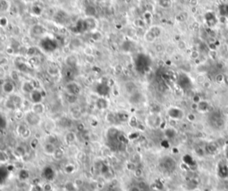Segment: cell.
<instances>
[{
	"label": "cell",
	"mask_w": 228,
	"mask_h": 191,
	"mask_svg": "<svg viewBox=\"0 0 228 191\" xmlns=\"http://www.w3.org/2000/svg\"><path fill=\"white\" fill-rule=\"evenodd\" d=\"M225 155H226V157L228 159V146H226V147L225 149Z\"/></svg>",
	"instance_id": "cell-52"
},
{
	"label": "cell",
	"mask_w": 228,
	"mask_h": 191,
	"mask_svg": "<svg viewBox=\"0 0 228 191\" xmlns=\"http://www.w3.org/2000/svg\"><path fill=\"white\" fill-rule=\"evenodd\" d=\"M46 72L48 73L49 76L51 77H56L60 74V69L57 67V66H55V65H50L47 67L46 69Z\"/></svg>",
	"instance_id": "cell-20"
},
{
	"label": "cell",
	"mask_w": 228,
	"mask_h": 191,
	"mask_svg": "<svg viewBox=\"0 0 228 191\" xmlns=\"http://www.w3.org/2000/svg\"><path fill=\"white\" fill-rule=\"evenodd\" d=\"M5 52L8 54V55H12L14 53V49L12 48V46H8L5 48Z\"/></svg>",
	"instance_id": "cell-43"
},
{
	"label": "cell",
	"mask_w": 228,
	"mask_h": 191,
	"mask_svg": "<svg viewBox=\"0 0 228 191\" xmlns=\"http://www.w3.org/2000/svg\"><path fill=\"white\" fill-rule=\"evenodd\" d=\"M84 53H85L86 55H87V56H92V54H93V49H92L89 46H87V47H86V48H84Z\"/></svg>",
	"instance_id": "cell-41"
},
{
	"label": "cell",
	"mask_w": 228,
	"mask_h": 191,
	"mask_svg": "<svg viewBox=\"0 0 228 191\" xmlns=\"http://www.w3.org/2000/svg\"><path fill=\"white\" fill-rule=\"evenodd\" d=\"M8 24V20L5 17H2L0 18V26L2 27H5Z\"/></svg>",
	"instance_id": "cell-39"
},
{
	"label": "cell",
	"mask_w": 228,
	"mask_h": 191,
	"mask_svg": "<svg viewBox=\"0 0 228 191\" xmlns=\"http://www.w3.org/2000/svg\"><path fill=\"white\" fill-rule=\"evenodd\" d=\"M74 171H75V167H74L73 165L69 164V165H67V166L65 167V171H66L67 173H72Z\"/></svg>",
	"instance_id": "cell-40"
},
{
	"label": "cell",
	"mask_w": 228,
	"mask_h": 191,
	"mask_svg": "<svg viewBox=\"0 0 228 191\" xmlns=\"http://www.w3.org/2000/svg\"><path fill=\"white\" fill-rule=\"evenodd\" d=\"M5 77V70L4 69V67L0 66V80L4 79Z\"/></svg>",
	"instance_id": "cell-46"
},
{
	"label": "cell",
	"mask_w": 228,
	"mask_h": 191,
	"mask_svg": "<svg viewBox=\"0 0 228 191\" xmlns=\"http://www.w3.org/2000/svg\"><path fill=\"white\" fill-rule=\"evenodd\" d=\"M22 90L23 93L30 95L34 91L35 88L30 81H25L22 83Z\"/></svg>",
	"instance_id": "cell-14"
},
{
	"label": "cell",
	"mask_w": 228,
	"mask_h": 191,
	"mask_svg": "<svg viewBox=\"0 0 228 191\" xmlns=\"http://www.w3.org/2000/svg\"><path fill=\"white\" fill-rule=\"evenodd\" d=\"M185 19H186V17H184V16L183 15V13H180V14H178V15L176 16V20L179 21V22H183Z\"/></svg>",
	"instance_id": "cell-47"
},
{
	"label": "cell",
	"mask_w": 228,
	"mask_h": 191,
	"mask_svg": "<svg viewBox=\"0 0 228 191\" xmlns=\"http://www.w3.org/2000/svg\"><path fill=\"white\" fill-rule=\"evenodd\" d=\"M30 110L33 111L34 113H36L38 115H42L46 112V106H45V105L42 102H40V103H33L31 105Z\"/></svg>",
	"instance_id": "cell-11"
},
{
	"label": "cell",
	"mask_w": 228,
	"mask_h": 191,
	"mask_svg": "<svg viewBox=\"0 0 228 191\" xmlns=\"http://www.w3.org/2000/svg\"><path fill=\"white\" fill-rule=\"evenodd\" d=\"M218 11L221 17L227 18L228 16V4H222L218 7Z\"/></svg>",
	"instance_id": "cell-25"
},
{
	"label": "cell",
	"mask_w": 228,
	"mask_h": 191,
	"mask_svg": "<svg viewBox=\"0 0 228 191\" xmlns=\"http://www.w3.org/2000/svg\"><path fill=\"white\" fill-rule=\"evenodd\" d=\"M227 50H228V46H227Z\"/></svg>",
	"instance_id": "cell-53"
},
{
	"label": "cell",
	"mask_w": 228,
	"mask_h": 191,
	"mask_svg": "<svg viewBox=\"0 0 228 191\" xmlns=\"http://www.w3.org/2000/svg\"><path fill=\"white\" fill-rule=\"evenodd\" d=\"M160 167L164 171L170 173L176 169V162L170 156H166L160 161Z\"/></svg>",
	"instance_id": "cell-3"
},
{
	"label": "cell",
	"mask_w": 228,
	"mask_h": 191,
	"mask_svg": "<svg viewBox=\"0 0 228 191\" xmlns=\"http://www.w3.org/2000/svg\"><path fill=\"white\" fill-rule=\"evenodd\" d=\"M187 119L189 120L190 121H193L195 120V115L193 114H189L188 115H187Z\"/></svg>",
	"instance_id": "cell-49"
},
{
	"label": "cell",
	"mask_w": 228,
	"mask_h": 191,
	"mask_svg": "<svg viewBox=\"0 0 228 191\" xmlns=\"http://www.w3.org/2000/svg\"><path fill=\"white\" fill-rule=\"evenodd\" d=\"M95 105H96V107L98 108V109H100V110H104V109H106V108L109 106L108 101H107L105 98H103V97L98 98V99L96 100Z\"/></svg>",
	"instance_id": "cell-21"
},
{
	"label": "cell",
	"mask_w": 228,
	"mask_h": 191,
	"mask_svg": "<svg viewBox=\"0 0 228 191\" xmlns=\"http://www.w3.org/2000/svg\"><path fill=\"white\" fill-rule=\"evenodd\" d=\"M46 142H48V143H52L54 144V145H55L57 142V139L56 137L54 135V134H49L48 136H47V139H46Z\"/></svg>",
	"instance_id": "cell-30"
},
{
	"label": "cell",
	"mask_w": 228,
	"mask_h": 191,
	"mask_svg": "<svg viewBox=\"0 0 228 191\" xmlns=\"http://www.w3.org/2000/svg\"><path fill=\"white\" fill-rule=\"evenodd\" d=\"M210 122L214 127H216L217 129H220L224 126V119L222 115L220 114V113L218 112L212 113L211 117H210Z\"/></svg>",
	"instance_id": "cell-4"
},
{
	"label": "cell",
	"mask_w": 228,
	"mask_h": 191,
	"mask_svg": "<svg viewBox=\"0 0 228 191\" xmlns=\"http://www.w3.org/2000/svg\"><path fill=\"white\" fill-rule=\"evenodd\" d=\"M92 38L94 40V41H101L102 40V38H103V34L100 32V31H94L93 32H92Z\"/></svg>",
	"instance_id": "cell-27"
},
{
	"label": "cell",
	"mask_w": 228,
	"mask_h": 191,
	"mask_svg": "<svg viewBox=\"0 0 228 191\" xmlns=\"http://www.w3.org/2000/svg\"><path fill=\"white\" fill-rule=\"evenodd\" d=\"M197 81H198L199 82H201V83L205 82V76L202 75V74H199V75L197 76Z\"/></svg>",
	"instance_id": "cell-45"
},
{
	"label": "cell",
	"mask_w": 228,
	"mask_h": 191,
	"mask_svg": "<svg viewBox=\"0 0 228 191\" xmlns=\"http://www.w3.org/2000/svg\"><path fill=\"white\" fill-rule=\"evenodd\" d=\"M206 23L208 28L213 29L218 23V19L217 18L216 14L213 12H207L204 15Z\"/></svg>",
	"instance_id": "cell-6"
},
{
	"label": "cell",
	"mask_w": 228,
	"mask_h": 191,
	"mask_svg": "<svg viewBox=\"0 0 228 191\" xmlns=\"http://www.w3.org/2000/svg\"><path fill=\"white\" fill-rule=\"evenodd\" d=\"M218 173H219V176L222 178V179H226L228 177V166L224 164V163H222L220 165H219V169H218Z\"/></svg>",
	"instance_id": "cell-19"
},
{
	"label": "cell",
	"mask_w": 228,
	"mask_h": 191,
	"mask_svg": "<svg viewBox=\"0 0 228 191\" xmlns=\"http://www.w3.org/2000/svg\"><path fill=\"white\" fill-rule=\"evenodd\" d=\"M64 140L68 145L75 144L77 140V135L74 132H68L64 136Z\"/></svg>",
	"instance_id": "cell-17"
},
{
	"label": "cell",
	"mask_w": 228,
	"mask_h": 191,
	"mask_svg": "<svg viewBox=\"0 0 228 191\" xmlns=\"http://www.w3.org/2000/svg\"><path fill=\"white\" fill-rule=\"evenodd\" d=\"M13 155H15L16 157H19V158H23L26 155V150L25 148L22 146H18L14 151H13Z\"/></svg>",
	"instance_id": "cell-24"
},
{
	"label": "cell",
	"mask_w": 228,
	"mask_h": 191,
	"mask_svg": "<svg viewBox=\"0 0 228 191\" xmlns=\"http://www.w3.org/2000/svg\"><path fill=\"white\" fill-rule=\"evenodd\" d=\"M66 154H67V155L69 156V157H77V156L79 155V154H80L79 147H78L75 144L68 145Z\"/></svg>",
	"instance_id": "cell-16"
},
{
	"label": "cell",
	"mask_w": 228,
	"mask_h": 191,
	"mask_svg": "<svg viewBox=\"0 0 228 191\" xmlns=\"http://www.w3.org/2000/svg\"><path fill=\"white\" fill-rule=\"evenodd\" d=\"M37 145H38V139H36V138L32 139V140H31V142H30V146H31L33 149H35V148L37 146Z\"/></svg>",
	"instance_id": "cell-42"
},
{
	"label": "cell",
	"mask_w": 228,
	"mask_h": 191,
	"mask_svg": "<svg viewBox=\"0 0 228 191\" xmlns=\"http://www.w3.org/2000/svg\"><path fill=\"white\" fill-rule=\"evenodd\" d=\"M168 114H169V116L170 117L171 119L175 120V121L181 120L183 117V112L182 109L178 107H175V106H172V107L169 109Z\"/></svg>",
	"instance_id": "cell-5"
},
{
	"label": "cell",
	"mask_w": 228,
	"mask_h": 191,
	"mask_svg": "<svg viewBox=\"0 0 228 191\" xmlns=\"http://www.w3.org/2000/svg\"><path fill=\"white\" fill-rule=\"evenodd\" d=\"M2 90H3L4 93H5L7 95H12L13 93V91H14V84H13V81H12L11 80L4 81L3 86H2Z\"/></svg>",
	"instance_id": "cell-10"
},
{
	"label": "cell",
	"mask_w": 228,
	"mask_h": 191,
	"mask_svg": "<svg viewBox=\"0 0 228 191\" xmlns=\"http://www.w3.org/2000/svg\"><path fill=\"white\" fill-rule=\"evenodd\" d=\"M65 154H66V152H65L64 150H62V148H58V147H57L55 152L54 155H53V157H54L56 161H61V160H62V159L64 158Z\"/></svg>",
	"instance_id": "cell-23"
},
{
	"label": "cell",
	"mask_w": 228,
	"mask_h": 191,
	"mask_svg": "<svg viewBox=\"0 0 228 191\" xmlns=\"http://www.w3.org/2000/svg\"><path fill=\"white\" fill-rule=\"evenodd\" d=\"M55 126H56V125H55V121L53 119H50V118L46 120V121H44V123H43L44 130H45L46 132H49L50 134L55 131Z\"/></svg>",
	"instance_id": "cell-13"
},
{
	"label": "cell",
	"mask_w": 228,
	"mask_h": 191,
	"mask_svg": "<svg viewBox=\"0 0 228 191\" xmlns=\"http://www.w3.org/2000/svg\"><path fill=\"white\" fill-rule=\"evenodd\" d=\"M161 34V29L159 26H151L147 31H145L144 38L146 42L148 43H152L154 42L157 38H159Z\"/></svg>",
	"instance_id": "cell-2"
},
{
	"label": "cell",
	"mask_w": 228,
	"mask_h": 191,
	"mask_svg": "<svg viewBox=\"0 0 228 191\" xmlns=\"http://www.w3.org/2000/svg\"><path fill=\"white\" fill-rule=\"evenodd\" d=\"M31 191H44V189H43V187H39V184H36L32 187Z\"/></svg>",
	"instance_id": "cell-44"
},
{
	"label": "cell",
	"mask_w": 228,
	"mask_h": 191,
	"mask_svg": "<svg viewBox=\"0 0 228 191\" xmlns=\"http://www.w3.org/2000/svg\"><path fill=\"white\" fill-rule=\"evenodd\" d=\"M30 96V99H31L32 104L33 103H40V102H42L43 96L41 94V92L39 91V89H35L34 91Z\"/></svg>",
	"instance_id": "cell-18"
},
{
	"label": "cell",
	"mask_w": 228,
	"mask_h": 191,
	"mask_svg": "<svg viewBox=\"0 0 228 191\" xmlns=\"http://www.w3.org/2000/svg\"><path fill=\"white\" fill-rule=\"evenodd\" d=\"M165 134H166V136L168 137V138H169V139H172V138H174L176 135V132L174 130V129H172V128H169V129H167L166 130V132H165Z\"/></svg>",
	"instance_id": "cell-29"
},
{
	"label": "cell",
	"mask_w": 228,
	"mask_h": 191,
	"mask_svg": "<svg viewBox=\"0 0 228 191\" xmlns=\"http://www.w3.org/2000/svg\"><path fill=\"white\" fill-rule=\"evenodd\" d=\"M10 79H11L12 81L15 82V81H20V75H19V72L16 70H12L10 72Z\"/></svg>",
	"instance_id": "cell-26"
},
{
	"label": "cell",
	"mask_w": 228,
	"mask_h": 191,
	"mask_svg": "<svg viewBox=\"0 0 228 191\" xmlns=\"http://www.w3.org/2000/svg\"><path fill=\"white\" fill-rule=\"evenodd\" d=\"M224 77L225 75L224 74H221V73H218L216 75V81L217 83H224Z\"/></svg>",
	"instance_id": "cell-36"
},
{
	"label": "cell",
	"mask_w": 228,
	"mask_h": 191,
	"mask_svg": "<svg viewBox=\"0 0 228 191\" xmlns=\"http://www.w3.org/2000/svg\"><path fill=\"white\" fill-rule=\"evenodd\" d=\"M151 19H152V15H151V13L150 12L144 13V21L145 22V23L149 24L151 22Z\"/></svg>",
	"instance_id": "cell-31"
},
{
	"label": "cell",
	"mask_w": 228,
	"mask_h": 191,
	"mask_svg": "<svg viewBox=\"0 0 228 191\" xmlns=\"http://www.w3.org/2000/svg\"><path fill=\"white\" fill-rule=\"evenodd\" d=\"M178 45H185V43L182 41V40H180V41H178ZM178 48H180V49H185V46H178Z\"/></svg>",
	"instance_id": "cell-50"
},
{
	"label": "cell",
	"mask_w": 228,
	"mask_h": 191,
	"mask_svg": "<svg viewBox=\"0 0 228 191\" xmlns=\"http://www.w3.org/2000/svg\"><path fill=\"white\" fill-rule=\"evenodd\" d=\"M190 56L194 60H197L200 58L201 54H200V51H198V50H192L190 53Z\"/></svg>",
	"instance_id": "cell-34"
},
{
	"label": "cell",
	"mask_w": 228,
	"mask_h": 191,
	"mask_svg": "<svg viewBox=\"0 0 228 191\" xmlns=\"http://www.w3.org/2000/svg\"><path fill=\"white\" fill-rule=\"evenodd\" d=\"M17 133L24 139H29L31 136L30 129L27 126V124H19L17 126Z\"/></svg>",
	"instance_id": "cell-7"
},
{
	"label": "cell",
	"mask_w": 228,
	"mask_h": 191,
	"mask_svg": "<svg viewBox=\"0 0 228 191\" xmlns=\"http://www.w3.org/2000/svg\"><path fill=\"white\" fill-rule=\"evenodd\" d=\"M76 63H77V60L76 58L74 57V56H69L66 58V63H67V65H69V67H71V66H74L75 64H76Z\"/></svg>",
	"instance_id": "cell-28"
},
{
	"label": "cell",
	"mask_w": 228,
	"mask_h": 191,
	"mask_svg": "<svg viewBox=\"0 0 228 191\" xmlns=\"http://www.w3.org/2000/svg\"><path fill=\"white\" fill-rule=\"evenodd\" d=\"M134 23L138 28H144L145 26V24H146L144 20H142V19H137V20H135Z\"/></svg>",
	"instance_id": "cell-35"
},
{
	"label": "cell",
	"mask_w": 228,
	"mask_h": 191,
	"mask_svg": "<svg viewBox=\"0 0 228 191\" xmlns=\"http://www.w3.org/2000/svg\"><path fill=\"white\" fill-rule=\"evenodd\" d=\"M43 189H44V191H51L52 190V186L50 184H46L43 187Z\"/></svg>",
	"instance_id": "cell-48"
},
{
	"label": "cell",
	"mask_w": 228,
	"mask_h": 191,
	"mask_svg": "<svg viewBox=\"0 0 228 191\" xmlns=\"http://www.w3.org/2000/svg\"><path fill=\"white\" fill-rule=\"evenodd\" d=\"M56 146L54 145L52 143H48V142H46L43 146V152L46 154V155H50V156H53L54 153L55 152L56 150Z\"/></svg>",
	"instance_id": "cell-12"
},
{
	"label": "cell",
	"mask_w": 228,
	"mask_h": 191,
	"mask_svg": "<svg viewBox=\"0 0 228 191\" xmlns=\"http://www.w3.org/2000/svg\"><path fill=\"white\" fill-rule=\"evenodd\" d=\"M217 150H218V145H217V142L211 141V142H208V143L206 145V146H205L206 154H208V155H213V154L217 153Z\"/></svg>",
	"instance_id": "cell-15"
},
{
	"label": "cell",
	"mask_w": 228,
	"mask_h": 191,
	"mask_svg": "<svg viewBox=\"0 0 228 191\" xmlns=\"http://www.w3.org/2000/svg\"><path fill=\"white\" fill-rule=\"evenodd\" d=\"M147 124L149 126L152 127V128H157V127H160V124L162 123L161 121V119L160 118L159 115L157 114H151L147 117Z\"/></svg>",
	"instance_id": "cell-9"
},
{
	"label": "cell",
	"mask_w": 228,
	"mask_h": 191,
	"mask_svg": "<svg viewBox=\"0 0 228 191\" xmlns=\"http://www.w3.org/2000/svg\"><path fill=\"white\" fill-rule=\"evenodd\" d=\"M197 110L200 113H207L208 111V103L207 101L201 100L200 103L197 104Z\"/></svg>",
	"instance_id": "cell-22"
},
{
	"label": "cell",
	"mask_w": 228,
	"mask_h": 191,
	"mask_svg": "<svg viewBox=\"0 0 228 191\" xmlns=\"http://www.w3.org/2000/svg\"><path fill=\"white\" fill-rule=\"evenodd\" d=\"M24 120H25V122L28 126L37 127L41 122V115L37 114L31 110H27V111H25Z\"/></svg>",
	"instance_id": "cell-1"
},
{
	"label": "cell",
	"mask_w": 228,
	"mask_h": 191,
	"mask_svg": "<svg viewBox=\"0 0 228 191\" xmlns=\"http://www.w3.org/2000/svg\"><path fill=\"white\" fill-rule=\"evenodd\" d=\"M225 77H224V83L226 84V86H228V73L226 74H224Z\"/></svg>",
	"instance_id": "cell-51"
},
{
	"label": "cell",
	"mask_w": 228,
	"mask_h": 191,
	"mask_svg": "<svg viewBox=\"0 0 228 191\" xmlns=\"http://www.w3.org/2000/svg\"><path fill=\"white\" fill-rule=\"evenodd\" d=\"M66 91L69 95L78 96L80 93V87L75 81H69L66 85Z\"/></svg>",
	"instance_id": "cell-8"
},
{
	"label": "cell",
	"mask_w": 228,
	"mask_h": 191,
	"mask_svg": "<svg viewBox=\"0 0 228 191\" xmlns=\"http://www.w3.org/2000/svg\"><path fill=\"white\" fill-rule=\"evenodd\" d=\"M7 64H8V59L5 56H1L0 57V66L5 67Z\"/></svg>",
	"instance_id": "cell-37"
},
{
	"label": "cell",
	"mask_w": 228,
	"mask_h": 191,
	"mask_svg": "<svg viewBox=\"0 0 228 191\" xmlns=\"http://www.w3.org/2000/svg\"><path fill=\"white\" fill-rule=\"evenodd\" d=\"M159 4H160V6L164 7V8H168L171 5L170 0H160L159 1Z\"/></svg>",
	"instance_id": "cell-33"
},
{
	"label": "cell",
	"mask_w": 228,
	"mask_h": 191,
	"mask_svg": "<svg viewBox=\"0 0 228 191\" xmlns=\"http://www.w3.org/2000/svg\"><path fill=\"white\" fill-rule=\"evenodd\" d=\"M8 160V155L5 152H0V163H4Z\"/></svg>",
	"instance_id": "cell-38"
},
{
	"label": "cell",
	"mask_w": 228,
	"mask_h": 191,
	"mask_svg": "<svg viewBox=\"0 0 228 191\" xmlns=\"http://www.w3.org/2000/svg\"><path fill=\"white\" fill-rule=\"evenodd\" d=\"M86 13L89 17H94V14H95V9L93 6H87V9H86Z\"/></svg>",
	"instance_id": "cell-32"
}]
</instances>
